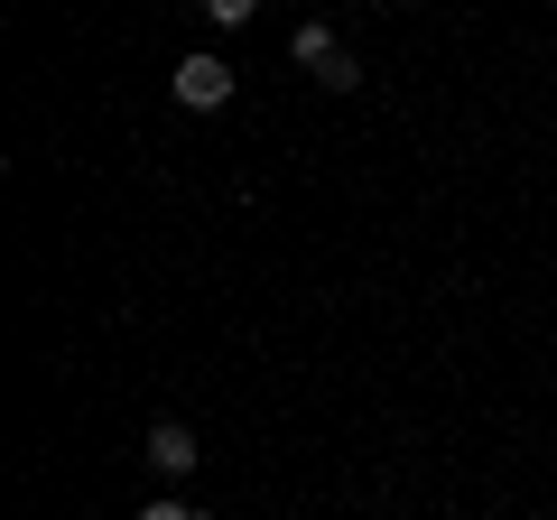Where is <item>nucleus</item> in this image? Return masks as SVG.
<instances>
[{"instance_id": "obj_1", "label": "nucleus", "mask_w": 557, "mask_h": 520, "mask_svg": "<svg viewBox=\"0 0 557 520\" xmlns=\"http://www.w3.org/2000/svg\"><path fill=\"white\" fill-rule=\"evenodd\" d=\"M288 57H298L307 75L325 84V94H354V84H362V65H354V47H344V38H335V28H325V20H307L298 38H288Z\"/></svg>"}, {"instance_id": "obj_2", "label": "nucleus", "mask_w": 557, "mask_h": 520, "mask_svg": "<svg viewBox=\"0 0 557 520\" xmlns=\"http://www.w3.org/2000/svg\"><path fill=\"white\" fill-rule=\"evenodd\" d=\"M233 65H223V57H205V47H196V57H186L177 65V75H168V94H177L186 102V112H223V102H233Z\"/></svg>"}, {"instance_id": "obj_3", "label": "nucleus", "mask_w": 557, "mask_h": 520, "mask_svg": "<svg viewBox=\"0 0 557 520\" xmlns=\"http://www.w3.org/2000/svg\"><path fill=\"white\" fill-rule=\"evenodd\" d=\"M139 456H149V474L186 483V474H196V465H205V437H196V428H186V419H159V428H149V446H139Z\"/></svg>"}, {"instance_id": "obj_4", "label": "nucleus", "mask_w": 557, "mask_h": 520, "mask_svg": "<svg viewBox=\"0 0 557 520\" xmlns=\"http://www.w3.org/2000/svg\"><path fill=\"white\" fill-rule=\"evenodd\" d=\"M205 20H214V28H251L260 0H205Z\"/></svg>"}, {"instance_id": "obj_5", "label": "nucleus", "mask_w": 557, "mask_h": 520, "mask_svg": "<svg viewBox=\"0 0 557 520\" xmlns=\"http://www.w3.org/2000/svg\"><path fill=\"white\" fill-rule=\"evenodd\" d=\"M139 520H205V511L186 493H159V502H139Z\"/></svg>"}]
</instances>
